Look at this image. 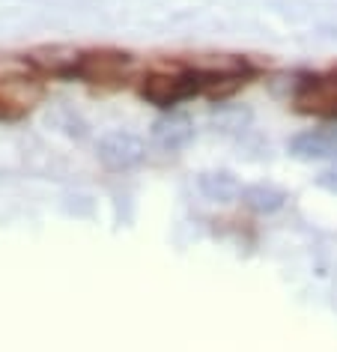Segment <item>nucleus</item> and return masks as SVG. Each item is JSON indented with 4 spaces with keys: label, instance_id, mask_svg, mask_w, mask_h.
<instances>
[{
    "label": "nucleus",
    "instance_id": "nucleus-1",
    "mask_svg": "<svg viewBox=\"0 0 337 352\" xmlns=\"http://www.w3.org/2000/svg\"><path fill=\"white\" fill-rule=\"evenodd\" d=\"M69 72L87 78L90 84H126L135 78L138 63L126 54H81Z\"/></svg>",
    "mask_w": 337,
    "mask_h": 352
},
{
    "label": "nucleus",
    "instance_id": "nucleus-2",
    "mask_svg": "<svg viewBox=\"0 0 337 352\" xmlns=\"http://www.w3.org/2000/svg\"><path fill=\"white\" fill-rule=\"evenodd\" d=\"M296 104L305 113L337 117V78H310L296 90Z\"/></svg>",
    "mask_w": 337,
    "mask_h": 352
},
{
    "label": "nucleus",
    "instance_id": "nucleus-3",
    "mask_svg": "<svg viewBox=\"0 0 337 352\" xmlns=\"http://www.w3.org/2000/svg\"><path fill=\"white\" fill-rule=\"evenodd\" d=\"M99 158L113 170H126V167H135L144 158V144L129 131H113V135L102 138Z\"/></svg>",
    "mask_w": 337,
    "mask_h": 352
},
{
    "label": "nucleus",
    "instance_id": "nucleus-4",
    "mask_svg": "<svg viewBox=\"0 0 337 352\" xmlns=\"http://www.w3.org/2000/svg\"><path fill=\"white\" fill-rule=\"evenodd\" d=\"M39 99V87L28 78H0V117H19Z\"/></svg>",
    "mask_w": 337,
    "mask_h": 352
},
{
    "label": "nucleus",
    "instance_id": "nucleus-5",
    "mask_svg": "<svg viewBox=\"0 0 337 352\" xmlns=\"http://www.w3.org/2000/svg\"><path fill=\"white\" fill-rule=\"evenodd\" d=\"M188 138H191V126L182 117H171V120L155 122V140L162 146H167V149H176V146L188 144Z\"/></svg>",
    "mask_w": 337,
    "mask_h": 352
},
{
    "label": "nucleus",
    "instance_id": "nucleus-6",
    "mask_svg": "<svg viewBox=\"0 0 337 352\" xmlns=\"http://www.w3.org/2000/svg\"><path fill=\"white\" fill-rule=\"evenodd\" d=\"M319 186H325V188L337 191V167H331V170H325L323 176H319Z\"/></svg>",
    "mask_w": 337,
    "mask_h": 352
}]
</instances>
